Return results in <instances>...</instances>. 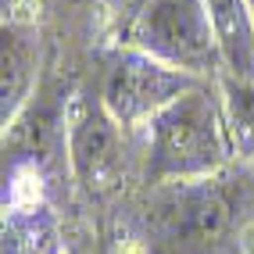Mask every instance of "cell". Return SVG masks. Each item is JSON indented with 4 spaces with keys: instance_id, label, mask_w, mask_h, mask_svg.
Segmentation results:
<instances>
[{
    "instance_id": "1",
    "label": "cell",
    "mask_w": 254,
    "mask_h": 254,
    "mask_svg": "<svg viewBox=\"0 0 254 254\" xmlns=\"http://www.w3.org/2000/svg\"><path fill=\"white\" fill-rule=\"evenodd\" d=\"M143 129H147V183L211 179L233 158L218 79L172 100Z\"/></svg>"
},
{
    "instance_id": "2",
    "label": "cell",
    "mask_w": 254,
    "mask_h": 254,
    "mask_svg": "<svg viewBox=\"0 0 254 254\" xmlns=\"http://www.w3.org/2000/svg\"><path fill=\"white\" fill-rule=\"evenodd\" d=\"M240 190L218 176L172 183L154 204V236L161 254H222L240 222Z\"/></svg>"
},
{
    "instance_id": "3",
    "label": "cell",
    "mask_w": 254,
    "mask_h": 254,
    "mask_svg": "<svg viewBox=\"0 0 254 254\" xmlns=\"http://www.w3.org/2000/svg\"><path fill=\"white\" fill-rule=\"evenodd\" d=\"M204 82H215V79H200L193 72H183L176 64H168V61L150 58L140 47H126L108 58L97 97L111 111V118L118 126L136 129V126H147L172 100L204 86Z\"/></svg>"
},
{
    "instance_id": "4",
    "label": "cell",
    "mask_w": 254,
    "mask_h": 254,
    "mask_svg": "<svg viewBox=\"0 0 254 254\" xmlns=\"http://www.w3.org/2000/svg\"><path fill=\"white\" fill-rule=\"evenodd\" d=\"M132 47L200 79L222 75V54L204 0H147L132 29Z\"/></svg>"
},
{
    "instance_id": "5",
    "label": "cell",
    "mask_w": 254,
    "mask_h": 254,
    "mask_svg": "<svg viewBox=\"0 0 254 254\" xmlns=\"http://www.w3.org/2000/svg\"><path fill=\"white\" fill-rule=\"evenodd\" d=\"M68 168L93 200L111 197L129 172L126 126H118L100 97L82 93L68 104Z\"/></svg>"
},
{
    "instance_id": "6",
    "label": "cell",
    "mask_w": 254,
    "mask_h": 254,
    "mask_svg": "<svg viewBox=\"0 0 254 254\" xmlns=\"http://www.w3.org/2000/svg\"><path fill=\"white\" fill-rule=\"evenodd\" d=\"M40 75V29L22 18H4L0 29V122L4 129L32 104Z\"/></svg>"
},
{
    "instance_id": "7",
    "label": "cell",
    "mask_w": 254,
    "mask_h": 254,
    "mask_svg": "<svg viewBox=\"0 0 254 254\" xmlns=\"http://www.w3.org/2000/svg\"><path fill=\"white\" fill-rule=\"evenodd\" d=\"M61 226L40 197L4 200L0 254H61Z\"/></svg>"
},
{
    "instance_id": "8",
    "label": "cell",
    "mask_w": 254,
    "mask_h": 254,
    "mask_svg": "<svg viewBox=\"0 0 254 254\" xmlns=\"http://www.w3.org/2000/svg\"><path fill=\"white\" fill-rule=\"evenodd\" d=\"M222 54V75L254 79V14L247 0H204Z\"/></svg>"
},
{
    "instance_id": "9",
    "label": "cell",
    "mask_w": 254,
    "mask_h": 254,
    "mask_svg": "<svg viewBox=\"0 0 254 254\" xmlns=\"http://www.w3.org/2000/svg\"><path fill=\"white\" fill-rule=\"evenodd\" d=\"M218 93H222V108H226L233 154L254 161V79L218 75Z\"/></svg>"
},
{
    "instance_id": "10",
    "label": "cell",
    "mask_w": 254,
    "mask_h": 254,
    "mask_svg": "<svg viewBox=\"0 0 254 254\" xmlns=\"http://www.w3.org/2000/svg\"><path fill=\"white\" fill-rule=\"evenodd\" d=\"M244 254H254V229L244 233Z\"/></svg>"
},
{
    "instance_id": "11",
    "label": "cell",
    "mask_w": 254,
    "mask_h": 254,
    "mask_svg": "<svg viewBox=\"0 0 254 254\" xmlns=\"http://www.w3.org/2000/svg\"><path fill=\"white\" fill-rule=\"evenodd\" d=\"M247 4H251V14H254V0H247Z\"/></svg>"
}]
</instances>
